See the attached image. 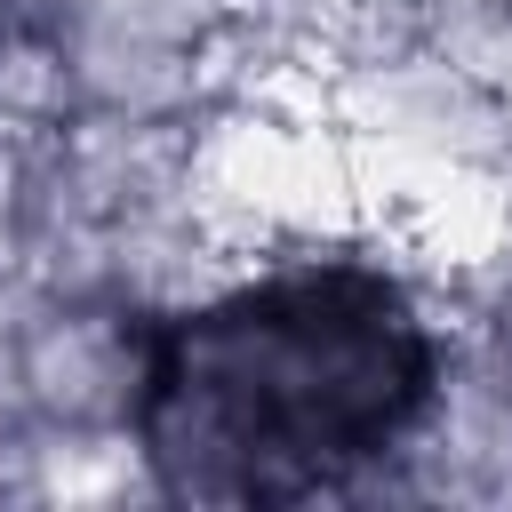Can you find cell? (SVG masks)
<instances>
[{
  "instance_id": "6da1fadb",
  "label": "cell",
  "mask_w": 512,
  "mask_h": 512,
  "mask_svg": "<svg viewBox=\"0 0 512 512\" xmlns=\"http://www.w3.org/2000/svg\"><path fill=\"white\" fill-rule=\"evenodd\" d=\"M432 392L440 352L400 280L296 264L160 320L128 416L184 504H312L384 464Z\"/></svg>"
}]
</instances>
